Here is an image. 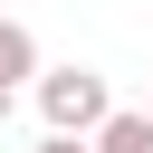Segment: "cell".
<instances>
[{
	"instance_id": "cell-2",
	"label": "cell",
	"mask_w": 153,
	"mask_h": 153,
	"mask_svg": "<svg viewBox=\"0 0 153 153\" xmlns=\"http://www.w3.org/2000/svg\"><path fill=\"white\" fill-rule=\"evenodd\" d=\"M38 76H48V67H38V38H29V29L0 10V86L19 96V86H38Z\"/></svg>"
},
{
	"instance_id": "cell-3",
	"label": "cell",
	"mask_w": 153,
	"mask_h": 153,
	"mask_svg": "<svg viewBox=\"0 0 153 153\" xmlns=\"http://www.w3.org/2000/svg\"><path fill=\"white\" fill-rule=\"evenodd\" d=\"M96 153H153V115H143V105H124V115L96 134Z\"/></svg>"
},
{
	"instance_id": "cell-6",
	"label": "cell",
	"mask_w": 153,
	"mask_h": 153,
	"mask_svg": "<svg viewBox=\"0 0 153 153\" xmlns=\"http://www.w3.org/2000/svg\"><path fill=\"white\" fill-rule=\"evenodd\" d=\"M143 115H153V105H143Z\"/></svg>"
},
{
	"instance_id": "cell-5",
	"label": "cell",
	"mask_w": 153,
	"mask_h": 153,
	"mask_svg": "<svg viewBox=\"0 0 153 153\" xmlns=\"http://www.w3.org/2000/svg\"><path fill=\"white\" fill-rule=\"evenodd\" d=\"M0 124H10V86H0Z\"/></svg>"
},
{
	"instance_id": "cell-4",
	"label": "cell",
	"mask_w": 153,
	"mask_h": 153,
	"mask_svg": "<svg viewBox=\"0 0 153 153\" xmlns=\"http://www.w3.org/2000/svg\"><path fill=\"white\" fill-rule=\"evenodd\" d=\"M38 153H96V143H76V134H38Z\"/></svg>"
},
{
	"instance_id": "cell-1",
	"label": "cell",
	"mask_w": 153,
	"mask_h": 153,
	"mask_svg": "<svg viewBox=\"0 0 153 153\" xmlns=\"http://www.w3.org/2000/svg\"><path fill=\"white\" fill-rule=\"evenodd\" d=\"M38 115H48V134H76V143H96V134H105L124 105L105 96V76H96V67H48V76H38Z\"/></svg>"
}]
</instances>
